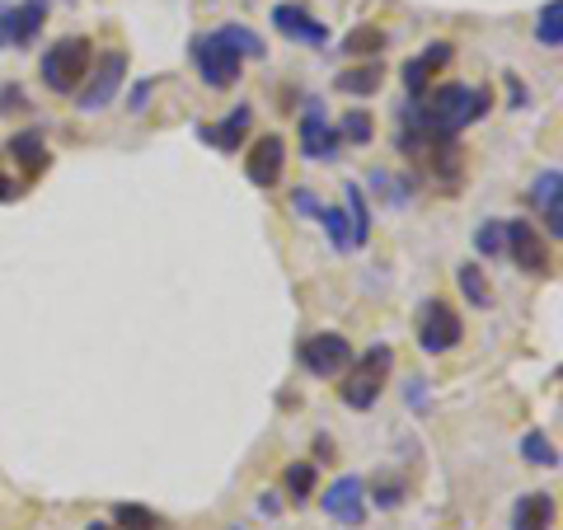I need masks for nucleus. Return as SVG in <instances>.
Wrapping results in <instances>:
<instances>
[{
    "instance_id": "nucleus-1",
    "label": "nucleus",
    "mask_w": 563,
    "mask_h": 530,
    "mask_svg": "<svg viewBox=\"0 0 563 530\" xmlns=\"http://www.w3.org/2000/svg\"><path fill=\"white\" fill-rule=\"evenodd\" d=\"M493 109V95L484 90H470V85H437L428 95V103L418 109V122L428 128V136H461L470 122H479Z\"/></svg>"
},
{
    "instance_id": "nucleus-2",
    "label": "nucleus",
    "mask_w": 563,
    "mask_h": 530,
    "mask_svg": "<svg viewBox=\"0 0 563 530\" xmlns=\"http://www.w3.org/2000/svg\"><path fill=\"white\" fill-rule=\"evenodd\" d=\"M90 66H95L90 38L70 33V38H57L43 52V85L52 95H76L85 85V76H90Z\"/></svg>"
},
{
    "instance_id": "nucleus-3",
    "label": "nucleus",
    "mask_w": 563,
    "mask_h": 530,
    "mask_svg": "<svg viewBox=\"0 0 563 530\" xmlns=\"http://www.w3.org/2000/svg\"><path fill=\"white\" fill-rule=\"evenodd\" d=\"M352 376L343 380V404L347 409H372V404L380 399V390L390 385V376H395V352L385 347V343H376V347H366L362 357H352Z\"/></svg>"
},
{
    "instance_id": "nucleus-4",
    "label": "nucleus",
    "mask_w": 563,
    "mask_h": 530,
    "mask_svg": "<svg viewBox=\"0 0 563 530\" xmlns=\"http://www.w3.org/2000/svg\"><path fill=\"white\" fill-rule=\"evenodd\" d=\"M503 254L517 263L521 273H531V277H544L554 268V254L544 250V235L536 231L531 221H503Z\"/></svg>"
},
{
    "instance_id": "nucleus-5",
    "label": "nucleus",
    "mask_w": 563,
    "mask_h": 530,
    "mask_svg": "<svg viewBox=\"0 0 563 530\" xmlns=\"http://www.w3.org/2000/svg\"><path fill=\"white\" fill-rule=\"evenodd\" d=\"M192 62H198L202 80L211 85V90H231V85L240 80V66H244V57L221 38V33H202V38L192 43Z\"/></svg>"
},
{
    "instance_id": "nucleus-6",
    "label": "nucleus",
    "mask_w": 563,
    "mask_h": 530,
    "mask_svg": "<svg viewBox=\"0 0 563 530\" xmlns=\"http://www.w3.org/2000/svg\"><path fill=\"white\" fill-rule=\"evenodd\" d=\"M301 366L310 371V376H320V380H333V376H347V366H352V343L343 339V333H310V339L301 343Z\"/></svg>"
},
{
    "instance_id": "nucleus-7",
    "label": "nucleus",
    "mask_w": 563,
    "mask_h": 530,
    "mask_svg": "<svg viewBox=\"0 0 563 530\" xmlns=\"http://www.w3.org/2000/svg\"><path fill=\"white\" fill-rule=\"evenodd\" d=\"M461 339H465L461 314H455L442 296H432L428 306H422V320H418V347L432 352V357H442V352H451Z\"/></svg>"
},
{
    "instance_id": "nucleus-8",
    "label": "nucleus",
    "mask_w": 563,
    "mask_h": 530,
    "mask_svg": "<svg viewBox=\"0 0 563 530\" xmlns=\"http://www.w3.org/2000/svg\"><path fill=\"white\" fill-rule=\"evenodd\" d=\"M122 76H128V52H103L99 66H95V76H85V85L76 90V103L85 113L109 109L113 95L122 90Z\"/></svg>"
},
{
    "instance_id": "nucleus-9",
    "label": "nucleus",
    "mask_w": 563,
    "mask_h": 530,
    "mask_svg": "<svg viewBox=\"0 0 563 530\" xmlns=\"http://www.w3.org/2000/svg\"><path fill=\"white\" fill-rule=\"evenodd\" d=\"M320 507H324V517H333V521L362 526V521H366V484L357 479V474H343V479H333V484L324 488Z\"/></svg>"
},
{
    "instance_id": "nucleus-10",
    "label": "nucleus",
    "mask_w": 563,
    "mask_h": 530,
    "mask_svg": "<svg viewBox=\"0 0 563 530\" xmlns=\"http://www.w3.org/2000/svg\"><path fill=\"white\" fill-rule=\"evenodd\" d=\"M47 24V0H20L5 5V24H0V47H29Z\"/></svg>"
},
{
    "instance_id": "nucleus-11",
    "label": "nucleus",
    "mask_w": 563,
    "mask_h": 530,
    "mask_svg": "<svg viewBox=\"0 0 563 530\" xmlns=\"http://www.w3.org/2000/svg\"><path fill=\"white\" fill-rule=\"evenodd\" d=\"M282 169H287V141L282 136H258L254 151L244 155V174H250L254 188H277Z\"/></svg>"
},
{
    "instance_id": "nucleus-12",
    "label": "nucleus",
    "mask_w": 563,
    "mask_h": 530,
    "mask_svg": "<svg viewBox=\"0 0 563 530\" xmlns=\"http://www.w3.org/2000/svg\"><path fill=\"white\" fill-rule=\"evenodd\" d=\"M339 132H333V122L324 113V103H306V118H301V146L310 161H333L339 155Z\"/></svg>"
},
{
    "instance_id": "nucleus-13",
    "label": "nucleus",
    "mask_w": 563,
    "mask_h": 530,
    "mask_svg": "<svg viewBox=\"0 0 563 530\" xmlns=\"http://www.w3.org/2000/svg\"><path fill=\"white\" fill-rule=\"evenodd\" d=\"M273 29L282 33V38L306 43V47H324V43H329V29H324L320 20H310L301 5H277V10H273Z\"/></svg>"
},
{
    "instance_id": "nucleus-14",
    "label": "nucleus",
    "mask_w": 563,
    "mask_h": 530,
    "mask_svg": "<svg viewBox=\"0 0 563 530\" xmlns=\"http://www.w3.org/2000/svg\"><path fill=\"white\" fill-rule=\"evenodd\" d=\"M451 62V47L446 43H437V47H428V52H418V57H409V62H404V70H399V76H404V90H409L413 99H422V95H428V85H432V76H437V70H442Z\"/></svg>"
},
{
    "instance_id": "nucleus-15",
    "label": "nucleus",
    "mask_w": 563,
    "mask_h": 530,
    "mask_svg": "<svg viewBox=\"0 0 563 530\" xmlns=\"http://www.w3.org/2000/svg\"><path fill=\"white\" fill-rule=\"evenodd\" d=\"M531 202L544 211V225L550 235H563V169H544L536 188H531Z\"/></svg>"
},
{
    "instance_id": "nucleus-16",
    "label": "nucleus",
    "mask_w": 563,
    "mask_h": 530,
    "mask_svg": "<svg viewBox=\"0 0 563 530\" xmlns=\"http://www.w3.org/2000/svg\"><path fill=\"white\" fill-rule=\"evenodd\" d=\"M250 128H254V109H250V103H235V109L225 113V122H217V128H198V136L231 155V151H240V141H244V132H250Z\"/></svg>"
},
{
    "instance_id": "nucleus-17",
    "label": "nucleus",
    "mask_w": 563,
    "mask_h": 530,
    "mask_svg": "<svg viewBox=\"0 0 563 530\" xmlns=\"http://www.w3.org/2000/svg\"><path fill=\"white\" fill-rule=\"evenodd\" d=\"M554 526V498L550 493H526L512 507V530H550Z\"/></svg>"
},
{
    "instance_id": "nucleus-18",
    "label": "nucleus",
    "mask_w": 563,
    "mask_h": 530,
    "mask_svg": "<svg viewBox=\"0 0 563 530\" xmlns=\"http://www.w3.org/2000/svg\"><path fill=\"white\" fill-rule=\"evenodd\" d=\"M380 85H385V66H380V62L352 66V70H343V76H339V90L352 95V99H372Z\"/></svg>"
},
{
    "instance_id": "nucleus-19",
    "label": "nucleus",
    "mask_w": 563,
    "mask_h": 530,
    "mask_svg": "<svg viewBox=\"0 0 563 530\" xmlns=\"http://www.w3.org/2000/svg\"><path fill=\"white\" fill-rule=\"evenodd\" d=\"M10 155H14V165H20L24 174H43V169H47V146H43L38 132L10 136Z\"/></svg>"
},
{
    "instance_id": "nucleus-20",
    "label": "nucleus",
    "mask_w": 563,
    "mask_h": 530,
    "mask_svg": "<svg viewBox=\"0 0 563 530\" xmlns=\"http://www.w3.org/2000/svg\"><path fill=\"white\" fill-rule=\"evenodd\" d=\"M455 281H461V291H465V300L474 310L493 306V287H488V277H484L479 263H461V268H455Z\"/></svg>"
},
{
    "instance_id": "nucleus-21",
    "label": "nucleus",
    "mask_w": 563,
    "mask_h": 530,
    "mask_svg": "<svg viewBox=\"0 0 563 530\" xmlns=\"http://www.w3.org/2000/svg\"><path fill=\"white\" fill-rule=\"evenodd\" d=\"M347 225H352V250H362L372 240V211H366V192L357 184H347Z\"/></svg>"
},
{
    "instance_id": "nucleus-22",
    "label": "nucleus",
    "mask_w": 563,
    "mask_h": 530,
    "mask_svg": "<svg viewBox=\"0 0 563 530\" xmlns=\"http://www.w3.org/2000/svg\"><path fill=\"white\" fill-rule=\"evenodd\" d=\"M536 43L540 47H563V0H544L536 20Z\"/></svg>"
},
{
    "instance_id": "nucleus-23",
    "label": "nucleus",
    "mask_w": 563,
    "mask_h": 530,
    "mask_svg": "<svg viewBox=\"0 0 563 530\" xmlns=\"http://www.w3.org/2000/svg\"><path fill=\"white\" fill-rule=\"evenodd\" d=\"M113 526L118 530H161V517H155L151 507H141V503H118L113 507Z\"/></svg>"
},
{
    "instance_id": "nucleus-24",
    "label": "nucleus",
    "mask_w": 563,
    "mask_h": 530,
    "mask_svg": "<svg viewBox=\"0 0 563 530\" xmlns=\"http://www.w3.org/2000/svg\"><path fill=\"white\" fill-rule=\"evenodd\" d=\"M314 484H320V474H314V465H306V461L287 465V474H282V488H287L296 503H306L310 493H314Z\"/></svg>"
},
{
    "instance_id": "nucleus-25",
    "label": "nucleus",
    "mask_w": 563,
    "mask_h": 530,
    "mask_svg": "<svg viewBox=\"0 0 563 530\" xmlns=\"http://www.w3.org/2000/svg\"><path fill=\"white\" fill-rule=\"evenodd\" d=\"M320 221H324V235H329L333 250L347 254V250H352V225H347V211H339V207H320Z\"/></svg>"
},
{
    "instance_id": "nucleus-26",
    "label": "nucleus",
    "mask_w": 563,
    "mask_h": 530,
    "mask_svg": "<svg viewBox=\"0 0 563 530\" xmlns=\"http://www.w3.org/2000/svg\"><path fill=\"white\" fill-rule=\"evenodd\" d=\"M521 455H526V465H544V470L559 465V451H554V441L544 432H526L521 437Z\"/></svg>"
},
{
    "instance_id": "nucleus-27",
    "label": "nucleus",
    "mask_w": 563,
    "mask_h": 530,
    "mask_svg": "<svg viewBox=\"0 0 563 530\" xmlns=\"http://www.w3.org/2000/svg\"><path fill=\"white\" fill-rule=\"evenodd\" d=\"M217 33L240 52V57H263V52H268V47L258 43V33H254V29H244V24H221Z\"/></svg>"
},
{
    "instance_id": "nucleus-28",
    "label": "nucleus",
    "mask_w": 563,
    "mask_h": 530,
    "mask_svg": "<svg viewBox=\"0 0 563 530\" xmlns=\"http://www.w3.org/2000/svg\"><path fill=\"white\" fill-rule=\"evenodd\" d=\"M347 57H366V52H380L385 47V33L376 29V24H362V29H352L347 33Z\"/></svg>"
},
{
    "instance_id": "nucleus-29",
    "label": "nucleus",
    "mask_w": 563,
    "mask_h": 530,
    "mask_svg": "<svg viewBox=\"0 0 563 530\" xmlns=\"http://www.w3.org/2000/svg\"><path fill=\"white\" fill-rule=\"evenodd\" d=\"M372 113H366V109H352L347 118H343V128H339V136L343 141H357V146H366V141H372Z\"/></svg>"
},
{
    "instance_id": "nucleus-30",
    "label": "nucleus",
    "mask_w": 563,
    "mask_h": 530,
    "mask_svg": "<svg viewBox=\"0 0 563 530\" xmlns=\"http://www.w3.org/2000/svg\"><path fill=\"white\" fill-rule=\"evenodd\" d=\"M474 244H479V254H503V221H484Z\"/></svg>"
},
{
    "instance_id": "nucleus-31",
    "label": "nucleus",
    "mask_w": 563,
    "mask_h": 530,
    "mask_svg": "<svg viewBox=\"0 0 563 530\" xmlns=\"http://www.w3.org/2000/svg\"><path fill=\"white\" fill-rule=\"evenodd\" d=\"M404 503V484H390L385 479L380 488H376V507H399Z\"/></svg>"
},
{
    "instance_id": "nucleus-32",
    "label": "nucleus",
    "mask_w": 563,
    "mask_h": 530,
    "mask_svg": "<svg viewBox=\"0 0 563 530\" xmlns=\"http://www.w3.org/2000/svg\"><path fill=\"white\" fill-rule=\"evenodd\" d=\"M10 109H24V90H20V85L0 90V113H10Z\"/></svg>"
},
{
    "instance_id": "nucleus-33",
    "label": "nucleus",
    "mask_w": 563,
    "mask_h": 530,
    "mask_svg": "<svg viewBox=\"0 0 563 530\" xmlns=\"http://www.w3.org/2000/svg\"><path fill=\"white\" fill-rule=\"evenodd\" d=\"M14 192H20V188H14V179H10V174H5V169H0V202H10V198H14Z\"/></svg>"
},
{
    "instance_id": "nucleus-34",
    "label": "nucleus",
    "mask_w": 563,
    "mask_h": 530,
    "mask_svg": "<svg viewBox=\"0 0 563 530\" xmlns=\"http://www.w3.org/2000/svg\"><path fill=\"white\" fill-rule=\"evenodd\" d=\"M296 207H301V211H314V217H320V207H314L310 192H296Z\"/></svg>"
},
{
    "instance_id": "nucleus-35",
    "label": "nucleus",
    "mask_w": 563,
    "mask_h": 530,
    "mask_svg": "<svg viewBox=\"0 0 563 530\" xmlns=\"http://www.w3.org/2000/svg\"><path fill=\"white\" fill-rule=\"evenodd\" d=\"M0 24H5V5H0Z\"/></svg>"
}]
</instances>
